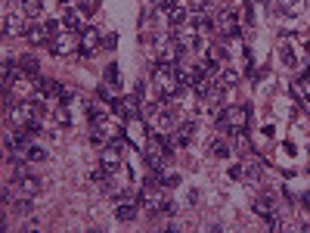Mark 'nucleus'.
Listing matches in <instances>:
<instances>
[{
    "label": "nucleus",
    "mask_w": 310,
    "mask_h": 233,
    "mask_svg": "<svg viewBox=\"0 0 310 233\" xmlns=\"http://www.w3.org/2000/svg\"><path fill=\"white\" fill-rule=\"evenodd\" d=\"M152 84H155V90H159V97L174 100L177 90H180V68L168 65V62H159L155 72H152Z\"/></svg>",
    "instance_id": "nucleus-1"
},
{
    "label": "nucleus",
    "mask_w": 310,
    "mask_h": 233,
    "mask_svg": "<svg viewBox=\"0 0 310 233\" xmlns=\"http://www.w3.org/2000/svg\"><path fill=\"white\" fill-rule=\"evenodd\" d=\"M248 128V109L245 106H229L220 112L217 131H245Z\"/></svg>",
    "instance_id": "nucleus-2"
},
{
    "label": "nucleus",
    "mask_w": 310,
    "mask_h": 233,
    "mask_svg": "<svg viewBox=\"0 0 310 233\" xmlns=\"http://www.w3.org/2000/svg\"><path fill=\"white\" fill-rule=\"evenodd\" d=\"M174 37H177V44L189 53V50H199V44H202V31L196 28V25H177L174 28Z\"/></svg>",
    "instance_id": "nucleus-3"
},
{
    "label": "nucleus",
    "mask_w": 310,
    "mask_h": 233,
    "mask_svg": "<svg viewBox=\"0 0 310 233\" xmlns=\"http://www.w3.org/2000/svg\"><path fill=\"white\" fill-rule=\"evenodd\" d=\"M214 28H217V34H223V37L236 34V31H239V16H236V10H232V7L220 10V13L214 16Z\"/></svg>",
    "instance_id": "nucleus-4"
},
{
    "label": "nucleus",
    "mask_w": 310,
    "mask_h": 233,
    "mask_svg": "<svg viewBox=\"0 0 310 233\" xmlns=\"http://www.w3.org/2000/svg\"><path fill=\"white\" fill-rule=\"evenodd\" d=\"M186 50L177 44V37H165V41H159V62H168V65H177L180 56Z\"/></svg>",
    "instance_id": "nucleus-5"
},
{
    "label": "nucleus",
    "mask_w": 310,
    "mask_h": 233,
    "mask_svg": "<svg viewBox=\"0 0 310 233\" xmlns=\"http://www.w3.org/2000/svg\"><path fill=\"white\" fill-rule=\"evenodd\" d=\"M102 165L115 174V168H121V140H109L106 146H102Z\"/></svg>",
    "instance_id": "nucleus-6"
},
{
    "label": "nucleus",
    "mask_w": 310,
    "mask_h": 233,
    "mask_svg": "<svg viewBox=\"0 0 310 233\" xmlns=\"http://www.w3.org/2000/svg\"><path fill=\"white\" fill-rule=\"evenodd\" d=\"M149 131H152V128H146V125H143V122H137V119H127V125H124V137H127L131 143H137L140 149L146 146Z\"/></svg>",
    "instance_id": "nucleus-7"
},
{
    "label": "nucleus",
    "mask_w": 310,
    "mask_h": 233,
    "mask_svg": "<svg viewBox=\"0 0 310 233\" xmlns=\"http://www.w3.org/2000/svg\"><path fill=\"white\" fill-rule=\"evenodd\" d=\"M177 125H180V119H177L174 109H159V112H155V119H152V128L162 131V134H165V131H174Z\"/></svg>",
    "instance_id": "nucleus-8"
},
{
    "label": "nucleus",
    "mask_w": 310,
    "mask_h": 233,
    "mask_svg": "<svg viewBox=\"0 0 310 233\" xmlns=\"http://www.w3.org/2000/svg\"><path fill=\"white\" fill-rule=\"evenodd\" d=\"M96 50H99V31H96V28H87V31L81 34V56L90 59Z\"/></svg>",
    "instance_id": "nucleus-9"
},
{
    "label": "nucleus",
    "mask_w": 310,
    "mask_h": 233,
    "mask_svg": "<svg viewBox=\"0 0 310 233\" xmlns=\"http://www.w3.org/2000/svg\"><path fill=\"white\" fill-rule=\"evenodd\" d=\"M37 87H41V97L44 100H59L62 97V84L53 81V78H37Z\"/></svg>",
    "instance_id": "nucleus-10"
},
{
    "label": "nucleus",
    "mask_w": 310,
    "mask_h": 233,
    "mask_svg": "<svg viewBox=\"0 0 310 233\" xmlns=\"http://www.w3.org/2000/svg\"><path fill=\"white\" fill-rule=\"evenodd\" d=\"M87 119H90V125H106L109 122V112L99 103H87Z\"/></svg>",
    "instance_id": "nucleus-11"
},
{
    "label": "nucleus",
    "mask_w": 310,
    "mask_h": 233,
    "mask_svg": "<svg viewBox=\"0 0 310 233\" xmlns=\"http://www.w3.org/2000/svg\"><path fill=\"white\" fill-rule=\"evenodd\" d=\"M16 183L22 187V193H25V196H34V193L41 190V180H37V177H31V174H22V177H16Z\"/></svg>",
    "instance_id": "nucleus-12"
},
{
    "label": "nucleus",
    "mask_w": 310,
    "mask_h": 233,
    "mask_svg": "<svg viewBox=\"0 0 310 233\" xmlns=\"http://www.w3.org/2000/svg\"><path fill=\"white\" fill-rule=\"evenodd\" d=\"M4 34H28V28L19 16H7L4 19Z\"/></svg>",
    "instance_id": "nucleus-13"
},
{
    "label": "nucleus",
    "mask_w": 310,
    "mask_h": 233,
    "mask_svg": "<svg viewBox=\"0 0 310 233\" xmlns=\"http://www.w3.org/2000/svg\"><path fill=\"white\" fill-rule=\"evenodd\" d=\"M189 137H192V128H189V125L177 128V131H174V137H171V149H183V146L189 143Z\"/></svg>",
    "instance_id": "nucleus-14"
},
{
    "label": "nucleus",
    "mask_w": 310,
    "mask_h": 233,
    "mask_svg": "<svg viewBox=\"0 0 310 233\" xmlns=\"http://www.w3.org/2000/svg\"><path fill=\"white\" fill-rule=\"evenodd\" d=\"M137 205H140V202H118L115 218H118V221H134V218H137Z\"/></svg>",
    "instance_id": "nucleus-15"
},
{
    "label": "nucleus",
    "mask_w": 310,
    "mask_h": 233,
    "mask_svg": "<svg viewBox=\"0 0 310 233\" xmlns=\"http://www.w3.org/2000/svg\"><path fill=\"white\" fill-rule=\"evenodd\" d=\"M19 68H22L25 75H31V78H37V68H41V65H37V56H31V53H25V56L19 59Z\"/></svg>",
    "instance_id": "nucleus-16"
},
{
    "label": "nucleus",
    "mask_w": 310,
    "mask_h": 233,
    "mask_svg": "<svg viewBox=\"0 0 310 233\" xmlns=\"http://www.w3.org/2000/svg\"><path fill=\"white\" fill-rule=\"evenodd\" d=\"M168 19H171V25L177 28V25H183L186 22V7L183 4H174L171 10H168Z\"/></svg>",
    "instance_id": "nucleus-17"
},
{
    "label": "nucleus",
    "mask_w": 310,
    "mask_h": 233,
    "mask_svg": "<svg viewBox=\"0 0 310 233\" xmlns=\"http://www.w3.org/2000/svg\"><path fill=\"white\" fill-rule=\"evenodd\" d=\"M279 10L289 16H298V13H304V0H279Z\"/></svg>",
    "instance_id": "nucleus-18"
},
{
    "label": "nucleus",
    "mask_w": 310,
    "mask_h": 233,
    "mask_svg": "<svg viewBox=\"0 0 310 233\" xmlns=\"http://www.w3.org/2000/svg\"><path fill=\"white\" fill-rule=\"evenodd\" d=\"M28 37L34 44H47L50 41V31H47V25H37V28H28Z\"/></svg>",
    "instance_id": "nucleus-19"
},
{
    "label": "nucleus",
    "mask_w": 310,
    "mask_h": 233,
    "mask_svg": "<svg viewBox=\"0 0 310 233\" xmlns=\"http://www.w3.org/2000/svg\"><path fill=\"white\" fill-rule=\"evenodd\" d=\"M62 22H65V28H68V31H71V34H74V31H81V28H84V25H81V13H71V10H68V13H65V16H62Z\"/></svg>",
    "instance_id": "nucleus-20"
},
{
    "label": "nucleus",
    "mask_w": 310,
    "mask_h": 233,
    "mask_svg": "<svg viewBox=\"0 0 310 233\" xmlns=\"http://www.w3.org/2000/svg\"><path fill=\"white\" fill-rule=\"evenodd\" d=\"M211 152L217 155V159H229V143L217 137V140H211Z\"/></svg>",
    "instance_id": "nucleus-21"
},
{
    "label": "nucleus",
    "mask_w": 310,
    "mask_h": 233,
    "mask_svg": "<svg viewBox=\"0 0 310 233\" xmlns=\"http://www.w3.org/2000/svg\"><path fill=\"white\" fill-rule=\"evenodd\" d=\"M50 122H53V125H62V128H65V125H71V115H68V109H65V106H59V109H56V112L50 115Z\"/></svg>",
    "instance_id": "nucleus-22"
},
{
    "label": "nucleus",
    "mask_w": 310,
    "mask_h": 233,
    "mask_svg": "<svg viewBox=\"0 0 310 233\" xmlns=\"http://www.w3.org/2000/svg\"><path fill=\"white\" fill-rule=\"evenodd\" d=\"M41 10H44L41 0H22V13L25 16H41Z\"/></svg>",
    "instance_id": "nucleus-23"
},
{
    "label": "nucleus",
    "mask_w": 310,
    "mask_h": 233,
    "mask_svg": "<svg viewBox=\"0 0 310 233\" xmlns=\"http://www.w3.org/2000/svg\"><path fill=\"white\" fill-rule=\"evenodd\" d=\"M106 81H109L112 87H118V81H121V75H118V65H115V62H109V65H106Z\"/></svg>",
    "instance_id": "nucleus-24"
},
{
    "label": "nucleus",
    "mask_w": 310,
    "mask_h": 233,
    "mask_svg": "<svg viewBox=\"0 0 310 233\" xmlns=\"http://www.w3.org/2000/svg\"><path fill=\"white\" fill-rule=\"evenodd\" d=\"M25 159H31V162H44V159H47V152H44L41 146H37V143H31V146H28V152H25Z\"/></svg>",
    "instance_id": "nucleus-25"
},
{
    "label": "nucleus",
    "mask_w": 310,
    "mask_h": 233,
    "mask_svg": "<svg viewBox=\"0 0 310 233\" xmlns=\"http://www.w3.org/2000/svg\"><path fill=\"white\" fill-rule=\"evenodd\" d=\"M71 44H74V41H71V34H68V37H56V41H53V53H68Z\"/></svg>",
    "instance_id": "nucleus-26"
},
{
    "label": "nucleus",
    "mask_w": 310,
    "mask_h": 233,
    "mask_svg": "<svg viewBox=\"0 0 310 233\" xmlns=\"http://www.w3.org/2000/svg\"><path fill=\"white\" fill-rule=\"evenodd\" d=\"M270 208H273V202H270L267 196H261V199H254V212H257V215H270Z\"/></svg>",
    "instance_id": "nucleus-27"
},
{
    "label": "nucleus",
    "mask_w": 310,
    "mask_h": 233,
    "mask_svg": "<svg viewBox=\"0 0 310 233\" xmlns=\"http://www.w3.org/2000/svg\"><path fill=\"white\" fill-rule=\"evenodd\" d=\"M242 174L251 177V180H257V177H261V165H257V162H248V165L242 168Z\"/></svg>",
    "instance_id": "nucleus-28"
},
{
    "label": "nucleus",
    "mask_w": 310,
    "mask_h": 233,
    "mask_svg": "<svg viewBox=\"0 0 310 233\" xmlns=\"http://www.w3.org/2000/svg\"><path fill=\"white\" fill-rule=\"evenodd\" d=\"M90 180H96V183H106V180H109V168H106V165H99V168H93V174H90Z\"/></svg>",
    "instance_id": "nucleus-29"
},
{
    "label": "nucleus",
    "mask_w": 310,
    "mask_h": 233,
    "mask_svg": "<svg viewBox=\"0 0 310 233\" xmlns=\"http://www.w3.org/2000/svg\"><path fill=\"white\" fill-rule=\"evenodd\" d=\"M16 212H19V215H31V212H34V202H31V199H19V202H16Z\"/></svg>",
    "instance_id": "nucleus-30"
},
{
    "label": "nucleus",
    "mask_w": 310,
    "mask_h": 233,
    "mask_svg": "<svg viewBox=\"0 0 310 233\" xmlns=\"http://www.w3.org/2000/svg\"><path fill=\"white\" fill-rule=\"evenodd\" d=\"M236 146H239L242 152H248V149H251V143H248V137H245V131H236Z\"/></svg>",
    "instance_id": "nucleus-31"
},
{
    "label": "nucleus",
    "mask_w": 310,
    "mask_h": 233,
    "mask_svg": "<svg viewBox=\"0 0 310 233\" xmlns=\"http://www.w3.org/2000/svg\"><path fill=\"white\" fill-rule=\"evenodd\" d=\"M159 177H162V174H159ZM177 183H180V177H177V174H171V171L162 177V187H177Z\"/></svg>",
    "instance_id": "nucleus-32"
},
{
    "label": "nucleus",
    "mask_w": 310,
    "mask_h": 233,
    "mask_svg": "<svg viewBox=\"0 0 310 233\" xmlns=\"http://www.w3.org/2000/svg\"><path fill=\"white\" fill-rule=\"evenodd\" d=\"M96 94H99V100H102V103H112V100H115V97H112V90H109V84H102Z\"/></svg>",
    "instance_id": "nucleus-33"
},
{
    "label": "nucleus",
    "mask_w": 310,
    "mask_h": 233,
    "mask_svg": "<svg viewBox=\"0 0 310 233\" xmlns=\"http://www.w3.org/2000/svg\"><path fill=\"white\" fill-rule=\"evenodd\" d=\"M267 227H270V230H279L282 224H279V218H276V215H267Z\"/></svg>",
    "instance_id": "nucleus-34"
},
{
    "label": "nucleus",
    "mask_w": 310,
    "mask_h": 233,
    "mask_svg": "<svg viewBox=\"0 0 310 233\" xmlns=\"http://www.w3.org/2000/svg\"><path fill=\"white\" fill-rule=\"evenodd\" d=\"M229 177L239 180V177H242V165H232V168H229Z\"/></svg>",
    "instance_id": "nucleus-35"
},
{
    "label": "nucleus",
    "mask_w": 310,
    "mask_h": 233,
    "mask_svg": "<svg viewBox=\"0 0 310 233\" xmlns=\"http://www.w3.org/2000/svg\"><path fill=\"white\" fill-rule=\"evenodd\" d=\"M186 202H189V205H196V202H199V190H189V196H186Z\"/></svg>",
    "instance_id": "nucleus-36"
},
{
    "label": "nucleus",
    "mask_w": 310,
    "mask_h": 233,
    "mask_svg": "<svg viewBox=\"0 0 310 233\" xmlns=\"http://www.w3.org/2000/svg\"><path fill=\"white\" fill-rule=\"evenodd\" d=\"M47 31H50V34H56V31H59V22H56V19H50V22H47Z\"/></svg>",
    "instance_id": "nucleus-37"
},
{
    "label": "nucleus",
    "mask_w": 310,
    "mask_h": 233,
    "mask_svg": "<svg viewBox=\"0 0 310 233\" xmlns=\"http://www.w3.org/2000/svg\"><path fill=\"white\" fill-rule=\"evenodd\" d=\"M13 202V193H10V187H4V205H10Z\"/></svg>",
    "instance_id": "nucleus-38"
},
{
    "label": "nucleus",
    "mask_w": 310,
    "mask_h": 233,
    "mask_svg": "<svg viewBox=\"0 0 310 233\" xmlns=\"http://www.w3.org/2000/svg\"><path fill=\"white\" fill-rule=\"evenodd\" d=\"M90 10H93V4H81V7H77V13H81V16H87Z\"/></svg>",
    "instance_id": "nucleus-39"
},
{
    "label": "nucleus",
    "mask_w": 310,
    "mask_h": 233,
    "mask_svg": "<svg viewBox=\"0 0 310 233\" xmlns=\"http://www.w3.org/2000/svg\"><path fill=\"white\" fill-rule=\"evenodd\" d=\"M301 205H304V208L310 212V190H307V193H304V196H301Z\"/></svg>",
    "instance_id": "nucleus-40"
},
{
    "label": "nucleus",
    "mask_w": 310,
    "mask_h": 233,
    "mask_svg": "<svg viewBox=\"0 0 310 233\" xmlns=\"http://www.w3.org/2000/svg\"><path fill=\"white\" fill-rule=\"evenodd\" d=\"M59 4H68V0H59Z\"/></svg>",
    "instance_id": "nucleus-41"
}]
</instances>
